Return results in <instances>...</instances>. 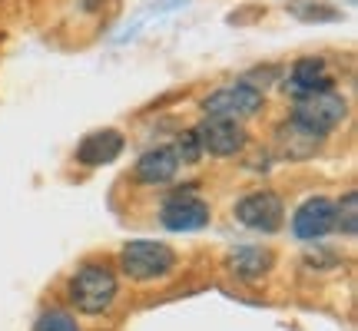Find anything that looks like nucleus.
I'll list each match as a JSON object with an SVG mask.
<instances>
[{"label":"nucleus","mask_w":358,"mask_h":331,"mask_svg":"<svg viewBox=\"0 0 358 331\" xmlns=\"http://www.w3.org/2000/svg\"><path fill=\"white\" fill-rule=\"evenodd\" d=\"M70 302L83 315H103L116 302V275L106 262H87L70 279Z\"/></svg>","instance_id":"obj_1"},{"label":"nucleus","mask_w":358,"mask_h":331,"mask_svg":"<svg viewBox=\"0 0 358 331\" xmlns=\"http://www.w3.org/2000/svg\"><path fill=\"white\" fill-rule=\"evenodd\" d=\"M120 268H123L133 281L166 279L169 272L176 268V252L163 242L140 239V242L123 245V252H120Z\"/></svg>","instance_id":"obj_2"},{"label":"nucleus","mask_w":358,"mask_h":331,"mask_svg":"<svg viewBox=\"0 0 358 331\" xmlns=\"http://www.w3.org/2000/svg\"><path fill=\"white\" fill-rule=\"evenodd\" d=\"M345 113H348L345 100L338 93H332V89H325V93H308V96L295 100L292 123H299L302 129L315 133V136H325L345 119Z\"/></svg>","instance_id":"obj_3"},{"label":"nucleus","mask_w":358,"mask_h":331,"mask_svg":"<svg viewBox=\"0 0 358 331\" xmlns=\"http://www.w3.org/2000/svg\"><path fill=\"white\" fill-rule=\"evenodd\" d=\"M262 106V93L249 83H232V87L216 89L213 96H206L203 110L206 116H222V119H249V116L259 113Z\"/></svg>","instance_id":"obj_4"},{"label":"nucleus","mask_w":358,"mask_h":331,"mask_svg":"<svg viewBox=\"0 0 358 331\" xmlns=\"http://www.w3.org/2000/svg\"><path fill=\"white\" fill-rule=\"evenodd\" d=\"M199 149L209 156H236L245 146V129L236 119H222V116H206L199 126L192 129Z\"/></svg>","instance_id":"obj_5"},{"label":"nucleus","mask_w":358,"mask_h":331,"mask_svg":"<svg viewBox=\"0 0 358 331\" xmlns=\"http://www.w3.org/2000/svg\"><path fill=\"white\" fill-rule=\"evenodd\" d=\"M236 219L243 222L245 229H256V232H279L282 229V219H285V205L275 192H252L239 199L236 205Z\"/></svg>","instance_id":"obj_6"},{"label":"nucleus","mask_w":358,"mask_h":331,"mask_svg":"<svg viewBox=\"0 0 358 331\" xmlns=\"http://www.w3.org/2000/svg\"><path fill=\"white\" fill-rule=\"evenodd\" d=\"M159 222L166 226L169 232H196L209 226V205L192 196V192H176L169 196L163 209H159Z\"/></svg>","instance_id":"obj_7"},{"label":"nucleus","mask_w":358,"mask_h":331,"mask_svg":"<svg viewBox=\"0 0 358 331\" xmlns=\"http://www.w3.org/2000/svg\"><path fill=\"white\" fill-rule=\"evenodd\" d=\"M332 229H335V203L325 199V196L302 203L292 219V232L302 242H315L322 235H329Z\"/></svg>","instance_id":"obj_8"},{"label":"nucleus","mask_w":358,"mask_h":331,"mask_svg":"<svg viewBox=\"0 0 358 331\" xmlns=\"http://www.w3.org/2000/svg\"><path fill=\"white\" fill-rule=\"evenodd\" d=\"M332 73H329V66L325 60L319 57H306V60H299L292 66V73H289V83L285 89L295 93V100L299 96H308V93H325V89H332Z\"/></svg>","instance_id":"obj_9"},{"label":"nucleus","mask_w":358,"mask_h":331,"mask_svg":"<svg viewBox=\"0 0 358 331\" xmlns=\"http://www.w3.org/2000/svg\"><path fill=\"white\" fill-rule=\"evenodd\" d=\"M120 153H123V133H116V129L90 133L87 140L77 146V159L83 166H106L113 163Z\"/></svg>","instance_id":"obj_10"},{"label":"nucleus","mask_w":358,"mask_h":331,"mask_svg":"<svg viewBox=\"0 0 358 331\" xmlns=\"http://www.w3.org/2000/svg\"><path fill=\"white\" fill-rule=\"evenodd\" d=\"M319 146H322V136L302 129L299 123H285L275 133V149H279L282 159H308V156L319 153Z\"/></svg>","instance_id":"obj_11"},{"label":"nucleus","mask_w":358,"mask_h":331,"mask_svg":"<svg viewBox=\"0 0 358 331\" xmlns=\"http://www.w3.org/2000/svg\"><path fill=\"white\" fill-rule=\"evenodd\" d=\"M176 172H179V159H176V153H173V146L150 149V153L140 156V163H136V179H140V182H146V186L169 182Z\"/></svg>","instance_id":"obj_12"},{"label":"nucleus","mask_w":358,"mask_h":331,"mask_svg":"<svg viewBox=\"0 0 358 331\" xmlns=\"http://www.w3.org/2000/svg\"><path fill=\"white\" fill-rule=\"evenodd\" d=\"M229 265L243 281H259L272 268V252L262 245H239L229 255Z\"/></svg>","instance_id":"obj_13"},{"label":"nucleus","mask_w":358,"mask_h":331,"mask_svg":"<svg viewBox=\"0 0 358 331\" xmlns=\"http://www.w3.org/2000/svg\"><path fill=\"white\" fill-rule=\"evenodd\" d=\"M335 229H342L345 235L358 232V192H345V199L335 205Z\"/></svg>","instance_id":"obj_14"},{"label":"nucleus","mask_w":358,"mask_h":331,"mask_svg":"<svg viewBox=\"0 0 358 331\" xmlns=\"http://www.w3.org/2000/svg\"><path fill=\"white\" fill-rule=\"evenodd\" d=\"M34 331H80V328L66 311H43L37 325H34Z\"/></svg>","instance_id":"obj_15"},{"label":"nucleus","mask_w":358,"mask_h":331,"mask_svg":"<svg viewBox=\"0 0 358 331\" xmlns=\"http://www.w3.org/2000/svg\"><path fill=\"white\" fill-rule=\"evenodd\" d=\"M173 153H176L179 166H182V163H196V159L203 156L199 142H196V133H182V136L173 142Z\"/></svg>","instance_id":"obj_16"}]
</instances>
